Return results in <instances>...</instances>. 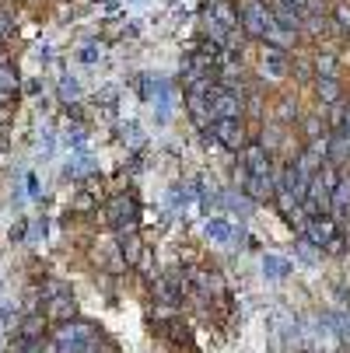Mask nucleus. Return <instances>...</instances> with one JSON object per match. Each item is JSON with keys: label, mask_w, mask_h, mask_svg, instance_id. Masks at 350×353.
Instances as JSON below:
<instances>
[{"label": "nucleus", "mask_w": 350, "mask_h": 353, "mask_svg": "<svg viewBox=\"0 0 350 353\" xmlns=\"http://www.w3.org/2000/svg\"><path fill=\"white\" fill-rule=\"evenodd\" d=\"M302 238H305L312 248H319V252H343V248L350 245V241H347V234H343V228H340V221H336L333 214L309 217V224H305Z\"/></svg>", "instance_id": "nucleus-1"}, {"label": "nucleus", "mask_w": 350, "mask_h": 353, "mask_svg": "<svg viewBox=\"0 0 350 353\" xmlns=\"http://www.w3.org/2000/svg\"><path fill=\"white\" fill-rule=\"evenodd\" d=\"M204 133V140L224 147V150H235V154H242V150L249 147V140H253V133H249L245 119H214L207 130H200Z\"/></svg>", "instance_id": "nucleus-2"}, {"label": "nucleus", "mask_w": 350, "mask_h": 353, "mask_svg": "<svg viewBox=\"0 0 350 353\" xmlns=\"http://www.w3.org/2000/svg\"><path fill=\"white\" fill-rule=\"evenodd\" d=\"M238 21L245 39L260 42L266 35V28L273 25V11H270V0H238Z\"/></svg>", "instance_id": "nucleus-3"}, {"label": "nucleus", "mask_w": 350, "mask_h": 353, "mask_svg": "<svg viewBox=\"0 0 350 353\" xmlns=\"http://www.w3.org/2000/svg\"><path fill=\"white\" fill-rule=\"evenodd\" d=\"M211 109H214V119H245V91L217 84L211 94Z\"/></svg>", "instance_id": "nucleus-4"}, {"label": "nucleus", "mask_w": 350, "mask_h": 353, "mask_svg": "<svg viewBox=\"0 0 350 353\" xmlns=\"http://www.w3.org/2000/svg\"><path fill=\"white\" fill-rule=\"evenodd\" d=\"M260 77L263 81H284L291 77V53L277 46H263L260 42Z\"/></svg>", "instance_id": "nucleus-5"}, {"label": "nucleus", "mask_w": 350, "mask_h": 353, "mask_svg": "<svg viewBox=\"0 0 350 353\" xmlns=\"http://www.w3.org/2000/svg\"><path fill=\"white\" fill-rule=\"evenodd\" d=\"M88 339H98V329H95L91 322H81V319L60 322V325L53 329L57 350H67V346H77V343H88Z\"/></svg>", "instance_id": "nucleus-6"}, {"label": "nucleus", "mask_w": 350, "mask_h": 353, "mask_svg": "<svg viewBox=\"0 0 350 353\" xmlns=\"http://www.w3.org/2000/svg\"><path fill=\"white\" fill-rule=\"evenodd\" d=\"M106 217L116 231H133L137 228V199L133 196H113L109 207H106Z\"/></svg>", "instance_id": "nucleus-7"}, {"label": "nucleus", "mask_w": 350, "mask_h": 353, "mask_svg": "<svg viewBox=\"0 0 350 353\" xmlns=\"http://www.w3.org/2000/svg\"><path fill=\"white\" fill-rule=\"evenodd\" d=\"M329 214L340 221V228L350 224V168H343L336 179V189L329 196Z\"/></svg>", "instance_id": "nucleus-8"}, {"label": "nucleus", "mask_w": 350, "mask_h": 353, "mask_svg": "<svg viewBox=\"0 0 350 353\" xmlns=\"http://www.w3.org/2000/svg\"><path fill=\"white\" fill-rule=\"evenodd\" d=\"M42 315H46V322H57V325L70 322L74 319V297H70V290H49Z\"/></svg>", "instance_id": "nucleus-9"}, {"label": "nucleus", "mask_w": 350, "mask_h": 353, "mask_svg": "<svg viewBox=\"0 0 350 353\" xmlns=\"http://www.w3.org/2000/svg\"><path fill=\"white\" fill-rule=\"evenodd\" d=\"M182 98H186V112H189L193 126H196V130H207V126L214 123V109H211V94H193V91H186Z\"/></svg>", "instance_id": "nucleus-10"}, {"label": "nucleus", "mask_w": 350, "mask_h": 353, "mask_svg": "<svg viewBox=\"0 0 350 353\" xmlns=\"http://www.w3.org/2000/svg\"><path fill=\"white\" fill-rule=\"evenodd\" d=\"M312 91H315L319 109H329V105H336V102H347L340 77H315V81H312Z\"/></svg>", "instance_id": "nucleus-11"}, {"label": "nucleus", "mask_w": 350, "mask_h": 353, "mask_svg": "<svg viewBox=\"0 0 350 353\" xmlns=\"http://www.w3.org/2000/svg\"><path fill=\"white\" fill-rule=\"evenodd\" d=\"M298 133H302V143L322 140V137L329 133V126H326V116H322V112H309V116H298Z\"/></svg>", "instance_id": "nucleus-12"}, {"label": "nucleus", "mask_w": 350, "mask_h": 353, "mask_svg": "<svg viewBox=\"0 0 350 353\" xmlns=\"http://www.w3.org/2000/svg\"><path fill=\"white\" fill-rule=\"evenodd\" d=\"M329 21H333L336 32L350 35V0H333L329 4Z\"/></svg>", "instance_id": "nucleus-13"}, {"label": "nucleus", "mask_w": 350, "mask_h": 353, "mask_svg": "<svg viewBox=\"0 0 350 353\" xmlns=\"http://www.w3.org/2000/svg\"><path fill=\"white\" fill-rule=\"evenodd\" d=\"M270 119H273V123H284V126H294V123H298V102H294L291 94H284Z\"/></svg>", "instance_id": "nucleus-14"}, {"label": "nucleus", "mask_w": 350, "mask_h": 353, "mask_svg": "<svg viewBox=\"0 0 350 353\" xmlns=\"http://www.w3.org/2000/svg\"><path fill=\"white\" fill-rule=\"evenodd\" d=\"M312 67H315V77H340L336 74V57L333 53H322V49L312 57Z\"/></svg>", "instance_id": "nucleus-15"}, {"label": "nucleus", "mask_w": 350, "mask_h": 353, "mask_svg": "<svg viewBox=\"0 0 350 353\" xmlns=\"http://www.w3.org/2000/svg\"><path fill=\"white\" fill-rule=\"evenodd\" d=\"M18 353H57V343L49 339V343H42V339H35V343H25Z\"/></svg>", "instance_id": "nucleus-16"}, {"label": "nucleus", "mask_w": 350, "mask_h": 353, "mask_svg": "<svg viewBox=\"0 0 350 353\" xmlns=\"http://www.w3.org/2000/svg\"><path fill=\"white\" fill-rule=\"evenodd\" d=\"M207 234L214 241H228V224L224 221H207Z\"/></svg>", "instance_id": "nucleus-17"}, {"label": "nucleus", "mask_w": 350, "mask_h": 353, "mask_svg": "<svg viewBox=\"0 0 350 353\" xmlns=\"http://www.w3.org/2000/svg\"><path fill=\"white\" fill-rule=\"evenodd\" d=\"M14 32V14L8 8H0V39H8Z\"/></svg>", "instance_id": "nucleus-18"}, {"label": "nucleus", "mask_w": 350, "mask_h": 353, "mask_svg": "<svg viewBox=\"0 0 350 353\" xmlns=\"http://www.w3.org/2000/svg\"><path fill=\"white\" fill-rule=\"evenodd\" d=\"M336 130H340L343 137H350V102H347V112H343V123H340Z\"/></svg>", "instance_id": "nucleus-19"}, {"label": "nucleus", "mask_w": 350, "mask_h": 353, "mask_svg": "<svg viewBox=\"0 0 350 353\" xmlns=\"http://www.w3.org/2000/svg\"><path fill=\"white\" fill-rule=\"evenodd\" d=\"M11 119V105H4V102H0V126H4Z\"/></svg>", "instance_id": "nucleus-20"}]
</instances>
